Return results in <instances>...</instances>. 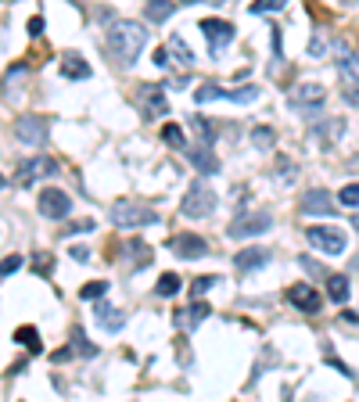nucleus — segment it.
Listing matches in <instances>:
<instances>
[{"mask_svg":"<svg viewBox=\"0 0 359 402\" xmlns=\"http://www.w3.org/2000/svg\"><path fill=\"white\" fill-rule=\"evenodd\" d=\"M108 47H112V58H119V65H133L147 47V29L140 22H126L122 18V22L108 29Z\"/></svg>","mask_w":359,"mask_h":402,"instance_id":"1","label":"nucleus"},{"mask_svg":"<svg viewBox=\"0 0 359 402\" xmlns=\"http://www.w3.org/2000/svg\"><path fill=\"white\" fill-rule=\"evenodd\" d=\"M259 97V87L251 83V87H241V90H226V101H234V104H248V101H256Z\"/></svg>","mask_w":359,"mask_h":402,"instance_id":"31","label":"nucleus"},{"mask_svg":"<svg viewBox=\"0 0 359 402\" xmlns=\"http://www.w3.org/2000/svg\"><path fill=\"white\" fill-rule=\"evenodd\" d=\"M208 312H212V309H208V305H205V302L198 299L194 305H187V309H180V312L173 316V320H176V327H180V330H191V327H198V324L205 320Z\"/></svg>","mask_w":359,"mask_h":402,"instance_id":"16","label":"nucleus"},{"mask_svg":"<svg viewBox=\"0 0 359 402\" xmlns=\"http://www.w3.org/2000/svg\"><path fill=\"white\" fill-rule=\"evenodd\" d=\"M216 212V194L208 190L201 180L187 187V198H183V216H191V219H205V216H212Z\"/></svg>","mask_w":359,"mask_h":402,"instance_id":"4","label":"nucleus"},{"mask_svg":"<svg viewBox=\"0 0 359 402\" xmlns=\"http://www.w3.org/2000/svg\"><path fill=\"white\" fill-rule=\"evenodd\" d=\"M4 187H8V180H4V176H0V190H4Z\"/></svg>","mask_w":359,"mask_h":402,"instance_id":"44","label":"nucleus"},{"mask_svg":"<svg viewBox=\"0 0 359 402\" xmlns=\"http://www.w3.org/2000/svg\"><path fill=\"white\" fill-rule=\"evenodd\" d=\"M194 130H198V137H201V144H212V126H208V119H194Z\"/></svg>","mask_w":359,"mask_h":402,"instance_id":"34","label":"nucleus"},{"mask_svg":"<svg viewBox=\"0 0 359 402\" xmlns=\"http://www.w3.org/2000/svg\"><path fill=\"white\" fill-rule=\"evenodd\" d=\"M140 104H144V115H151V119H158V115L169 112L165 94H162L158 83H144V87H140Z\"/></svg>","mask_w":359,"mask_h":402,"instance_id":"13","label":"nucleus"},{"mask_svg":"<svg viewBox=\"0 0 359 402\" xmlns=\"http://www.w3.org/2000/svg\"><path fill=\"white\" fill-rule=\"evenodd\" d=\"M104 291H108V284H104V280H90V284L79 287V299L83 302H97V299H104Z\"/></svg>","mask_w":359,"mask_h":402,"instance_id":"26","label":"nucleus"},{"mask_svg":"<svg viewBox=\"0 0 359 402\" xmlns=\"http://www.w3.org/2000/svg\"><path fill=\"white\" fill-rule=\"evenodd\" d=\"M306 237L320 256H342V251L349 248V237H345L342 226H309Z\"/></svg>","mask_w":359,"mask_h":402,"instance_id":"3","label":"nucleus"},{"mask_svg":"<svg viewBox=\"0 0 359 402\" xmlns=\"http://www.w3.org/2000/svg\"><path fill=\"white\" fill-rule=\"evenodd\" d=\"M309 54H312V58H324V40H312V44H309Z\"/></svg>","mask_w":359,"mask_h":402,"instance_id":"40","label":"nucleus"},{"mask_svg":"<svg viewBox=\"0 0 359 402\" xmlns=\"http://www.w3.org/2000/svg\"><path fill=\"white\" fill-rule=\"evenodd\" d=\"M216 284H219L216 273H208V277H198V280L191 284V294H194V299H201V294H205L208 287H216Z\"/></svg>","mask_w":359,"mask_h":402,"instance_id":"32","label":"nucleus"},{"mask_svg":"<svg viewBox=\"0 0 359 402\" xmlns=\"http://www.w3.org/2000/svg\"><path fill=\"white\" fill-rule=\"evenodd\" d=\"M191 162L198 165V173H205V176L219 173V162H216V155H212V144H201L198 151H191Z\"/></svg>","mask_w":359,"mask_h":402,"instance_id":"19","label":"nucleus"},{"mask_svg":"<svg viewBox=\"0 0 359 402\" xmlns=\"http://www.w3.org/2000/svg\"><path fill=\"white\" fill-rule=\"evenodd\" d=\"M337 205L342 208H359V183H349L337 190Z\"/></svg>","mask_w":359,"mask_h":402,"instance_id":"27","label":"nucleus"},{"mask_svg":"<svg viewBox=\"0 0 359 402\" xmlns=\"http://www.w3.org/2000/svg\"><path fill=\"white\" fill-rule=\"evenodd\" d=\"M169 15H173V0H147V4H144L147 22H165Z\"/></svg>","mask_w":359,"mask_h":402,"instance_id":"21","label":"nucleus"},{"mask_svg":"<svg viewBox=\"0 0 359 402\" xmlns=\"http://www.w3.org/2000/svg\"><path fill=\"white\" fill-rule=\"evenodd\" d=\"M327 90L320 83H294L291 94H287V104L291 108H316V104H324Z\"/></svg>","mask_w":359,"mask_h":402,"instance_id":"11","label":"nucleus"},{"mask_svg":"<svg viewBox=\"0 0 359 402\" xmlns=\"http://www.w3.org/2000/svg\"><path fill=\"white\" fill-rule=\"evenodd\" d=\"M198 29H201V36L208 40V51H212V58H219V51L230 44V40H234V26L223 22V18H201Z\"/></svg>","mask_w":359,"mask_h":402,"instance_id":"6","label":"nucleus"},{"mask_svg":"<svg viewBox=\"0 0 359 402\" xmlns=\"http://www.w3.org/2000/svg\"><path fill=\"white\" fill-rule=\"evenodd\" d=\"M334 201H331V194L327 190H309V194L302 198V212L306 216H334Z\"/></svg>","mask_w":359,"mask_h":402,"instance_id":"14","label":"nucleus"},{"mask_svg":"<svg viewBox=\"0 0 359 402\" xmlns=\"http://www.w3.org/2000/svg\"><path fill=\"white\" fill-rule=\"evenodd\" d=\"M94 230V219H76L72 226H65V234H90Z\"/></svg>","mask_w":359,"mask_h":402,"instance_id":"36","label":"nucleus"},{"mask_svg":"<svg viewBox=\"0 0 359 402\" xmlns=\"http://www.w3.org/2000/svg\"><path fill=\"white\" fill-rule=\"evenodd\" d=\"M266 262H269V251H262V248H244V251H237V256H234V266H237L241 273L259 269V266H266Z\"/></svg>","mask_w":359,"mask_h":402,"instance_id":"17","label":"nucleus"},{"mask_svg":"<svg viewBox=\"0 0 359 402\" xmlns=\"http://www.w3.org/2000/svg\"><path fill=\"white\" fill-rule=\"evenodd\" d=\"M176 291H180V277H176V273H162L158 284H155V294H162V299H173Z\"/></svg>","mask_w":359,"mask_h":402,"instance_id":"25","label":"nucleus"},{"mask_svg":"<svg viewBox=\"0 0 359 402\" xmlns=\"http://www.w3.org/2000/svg\"><path fill=\"white\" fill-rule=\"evenodd\" d=\"M15 342L22 345V349H29L33 355L44 352V345H40V330H36V327H18V330H15Z\"/></svg>","mask_w":359,"mask_h":402,"instance_id":"22","label":"nucleus"},{"mask_svg":"<svg viewBox=\"0 0 359 402\" xmlns=\"http://www.w3.org/2000/svg\"><path fill=\"white\" fill-rule=\"evenodd\" d=\"M349 294H352L349 277H342V273H334V277H327V299H331L334 305H345V302H349Z\"/></svg>","mask_w":359,"mask_h":402,"instance_id":"18","label":"nucleus"},{"mask_svg":"<svg viewBox=\"0 0 359 402\" xmlns=\"http://www.w3.org/2000/svg\"><path fill=\"white\" fill-rule=\"evenodd\" d=\"M287 0H251V15H269V11H284Z\"/></svg>","mask_w":359,"mask_h":402,"instance_id":"28","label":"nucleus"},{"mask_svg":"<svg viewBox=\"0 0 359 402\" xmlns=\"http://www.w3.org/2000/svg\"><path fill=\"white\" fill-rule=\"evenodd\" d=\"M18 266H22V256H8L4 262H0V277H11Z\"/></svg>","mask_w":359,"mask_h":402,"instance_id":"35","label":"nucleus"},{"mask_svg":"<svg viewBox=\"0 0 359 402\" xmlns=\"http://www.w3.org/2000/svg\"><path fill=\"white\" fill-rule=\"evenodd\" d=\"M269 226H273L269 212H248V216H241V219L230 223L226 234L234 237V241H244V237H259V234H266Z\"/></svg>","mask_w":359,"mask_h":402,"instance_id":"8","label":"nucleus"},{"mask_svg":"<svg viewBox=\"0 0 359 402\" xmlns=\"http://www.w3.org/2000/svg\"><path fill=\"white\" fill-rule=\"evenodd\" d=\"M97 320H101V327L108 330V334H115V330L126 327V312H122V309H112V305H97Z\"/></svg>","mask_w":359,"mask_h":402,"instance_id":"20","label":"nucleus"},{"mask_svg":"<svg viewBox=\"0 0 359 402\" xmlns=\"http://www.w3.org/2000/svg\"><path fill=\"white\" fill-rule=\"evenodd\" d=\"M54 173H58V162H54V158H47V155H40V158H29V162L18 165L15 180L22 183V187H33L36 180H47V176H54Z\"/></svg>","mask_w":359,"mask_h":402,"instance_id":"9","label":"nucleus"},{"mask_svg":"<svg viewBox=\"0 0 359 402\" xmlns=\"http://www.w3.org/2000/svg\"><path fill=\"white\" fill-rule=\"evenodd\" d=\"M112 223L122 226V230H140V226H155L158 212L140 205V201H133V198H122V201L112 205Z\"/></svg>","mask_w":359,"mask_h":402,"instance_id":"2","label":"nucleus"},{"mask_svg":"<svg viewBox=\"0 0 359 402\" xmlns=\"http://www.w3.org/2000/svg\"><path fill=\"white\" fill-rule=\"evenodd\" d=\"M69 256H72L76 262H87V259H90V251H87V248H72V251H69Z\"/></svg>","mask_w":359,"mask_h":402,"instance_id":"39","label":"nucleus"},{"mask_svg":"<svg viewBox=\"0 0 359 402\" xmlns=\"http://www.w3.org/2000/svg\"><path fill=\"white\" fill-rule=\"evenodd\" d=\"M277 180H281V183H291V180H294V165H291L287 158H281V173H277Z\"/></svg>","mask_w":359,"mask_h":402,"instance_id":"37","label":"nucleus"},{"mask_svg":"<svg viewBox=\"0 0 359 402\" xmlns=\"http://www.w3.org/2000/svg\"><path fill=\"white\" fill-rule=\"evenodd\" d=\"M169 51H173V54L183 61V65H194V54H191V47L183 44V36H173V40H169Z\"/></svg>","mask_w":359,"mask_h":402,"instance_id":"30","label":"nucleus"},{"mask_svg":"<svg viewBox=\"0 0 359 402\" xmlns=\"http://www.w3.org/2000/svg\"><path fill=\"white\" fill-rule=\"evenodd\" d=\"M15 140L26 147H40L47 144V119L44 115H22L15 122Z\"/></svg>","mask_w":359,"mask_h":402,"instance_id":"5","label":"nucleus"},{"mask_svg":"<svg viewBox=\"0 0 359 402\" xmlns=\"http://www.w3.org/2000/svg\"><path fill=\"white\" fill-rule=\"evenodd\" d=\"M208 4H216V8H219V4H226V0H208Z\"/></svg>","mask_w":359,"mask_h":402,"instance_id":"43","label":"nucleus"},{"mask_svg":"<svg viewBox=\"0 0 359 402\" xmlns=\"http://www.w3.org/2000/svg\"><path fill=\"white\" fill-rule=\"evenodd\" d=\"M165 248L173 251V256H180V259H201V256H208V241L198 237V234H173V237L165 241Z\"/></svg>","mask_w":359,"mask_h":402,"instance_id":"10","label":"nucleus"},{"mask_svg":"<svg viewBox=\"0 0 359 402\" xmlns=\"http://www.w3.org/2000/svg\"><path fill=\"white\" fill-rule=\"evenodd\" d=\"M155 65H162V69L169 65V51H165V47H162V51H155Z\"/></svg>","mask_w":359,"mask_h":402,"instance_id":"41","label":"nucleus"},{"mask_svg":"<svg viewBox=\"0 0 359 402\" xmlns=\"http://www.w3.org/2000/svg\"><path fill=\"white\" fill-rule=\"evenodd\" d=\"M26 29H29V36H44V18H40V15L29 18V26H26Z\"/></svg>","mask_w":359,"mask_h":402,"instance_id":"38","label":"nucleus"},{"mask_svg":"<svg viewBox=\"0 0 359 402\" xmlns=\"http://www.w3.org/2000/svg\"><path fill=\"white\" fill-rule=\"evenodd\" d=\"M194 101L198 104H212V101H226V90L216 87V83H201V87L194 90Z\"/></svg>","mask_w":359,"mask_h":402,"instance_id":"24","label":"nucleus"},{"mask_svg":"<svg viewBox=\"0 0 359 402\" xmlns=\"http://www.w3.org/2000/svg\"><path fill=\"white\" fill-rule=\"evenodd\" d=\"M331 367H334V370H337V374H345V377H352V370H349V367H345V363H342V359H331Z\"/></svg>","mask_w":359,"mask_h":402,"instance_id":"42","label":"nucleus"},{"mask_svg":"<svg viewBox=\"0 0 359 402\" xmlns=\"http://www.w3.org/2000/svg\"><path fill=\"white\" fill-rule=\"evenodd\" d=\"M287 302L299 309V312H320V305H324V299L316 294L312 284H294V287H287Z\"/></svg>","mask_w":359,"mask_h":402,"instance_id":"12","label":"nucleus"},{"mask_svg":"<svg viewBox=\"0 0 359 402\" xmlns=\"http://www.w3.org/2000/svg\"><path fill=\"white\" fill-rule=\"evenodd\" d=\"M58 72L65 76V79H72V83H79V79H90V65L83 61L79 54H61V65H58Z\"/></svg>","mask_w":359,"mask_h":402,"instance_id":"15","label":"nucleus"},{"mask_svg":"<svg viewBox=\"0 0 359 402\" xmlns=\"http://www.w3.org/2000/svg\"><path fill=\"white\" fill-rule=\"evenodd\" d=\"M342 94H345L349 104H359V79H345L342 83Z\"/></svg>","mask_w":359,"mask_h":402,"instance_id":"33","label":"nucleus"},{"mask_svg":"<svg viewBox=\"0 0 359 402\" xmlns=\"http://www.w3.org/2000/svg\"><path fill=\"white\" fill-rule=\"evenodd\" d=\"M251 140H256V147H259V151H269V147H273V140H277V137H273V130H269V126H256V130H251Z\"/></svg>","mask_w":359,"mask_h":402,"instance_id":"29","label":"nucleus"},{"mask_svg":"<svg viewBox=\"0 0 359 402\" xmlns=\"http://www.w3.org/2000/svg\"><path fill=\"white\" fill-rule=\"evenodd\" d=\"M162 144H169V147H176V151H183V147H187L183 126H176V122H165V126H162Z\"/></svg>","mask_w":359,"mask_h":402,"instance_id":"23","label":"nucleus"},{"mask_svg":"<svg viewBox=\"0 0 359 402\" xmlns=\"http://www.w3.org/2000/svg\"><path fill=\"white\" fill-rule=\"evenodd\" d=\"M36 208H40V216H47V219H65L72 212V198L58 187H47L44 194L36 198Z\"/></svg>","mask_w":359,"mask_h":402,"instance_id":"7","label":"nucleus"},{"mask_svg":"<svg viewBox=\"0 0 359 402\" xmlns=\"http://www.w3.org/2000/svg\"><path fill=\"white\" fill-rule=\"evenodd\" d=\"M352 226H356V230H359V216H356V219H352Z\"/></svg>","mask_w":359,"mask_h":402,"instance_id":"45","label":"nucleus"}]
</instances>
